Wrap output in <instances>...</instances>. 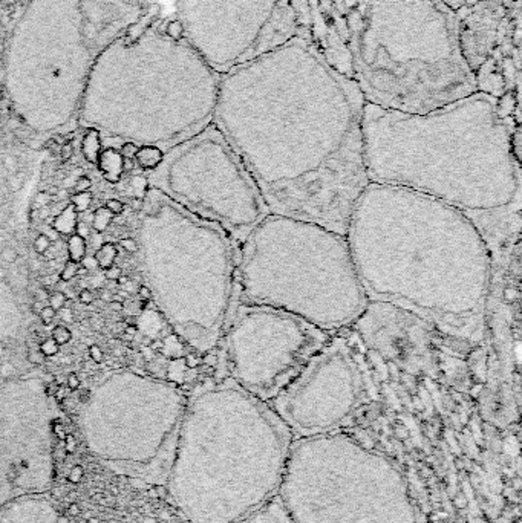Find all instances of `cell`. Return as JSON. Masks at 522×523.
Masks as SVG:
<instances>
[{
  "label": "cell",
  "instance_id": "6da1fadb",
  "mask_svg": "<svg viewBox=\"0 0 522 523\" xmlns=\"http://www.w3.org/2000/svg\"><path fill=\"white\" fill-rule=\"evenodd\" d=\"M365 106L354 78L296 35L221 75L213 122L270 213L345 234L369 184Z\"/></svg>",
  "mask_w": 522,
  "mask_h": 523
},
{
  "label": "cell",
  "instance_id": "7a4b0ae2",
  "mask_svg": "<svg viewBox=\"0 0 522 523\" xmlns=\"http://www.w3.org/2000/svg\"><path fill=\"white\" fill-rule=\"evenodd\" d=\"M345 237L368 300L418 315L460 352L483 343L493 257L464 214L426 194L369 182Z\"/></svg>",
  "mask_w": 522,
  "mask_h": 523
},
{
  "label": "cell",
  "instance_id": "3957f363",
  "mask_svg": "<svg viewBox=\"0 0 522 523\" xmlns=\"http://www.w3.org/2000/svg\"><path fill=\"white\" fill-rule=\"evenodd\" d=\"M369 182L408 188L464 214L492 257L520 225L522 184L508 118L475 92L427 113L365 106Z\"/></svg>",
  "mask_w": 522,
  "mask_h": 523
},
{
  "label": "cell",
  "instance_id": "277c9868",
  "mask_svg": "<svg viewBox=\"0 0 522 523\" xmlns=\"http://www.w3.org/2000/svg\"><path fill=\"white\" fill-rule=\"evenodd\" d=\"M294 436L273 407L228 378L185 407L167 488L188 523H239L277 496Z\"/></svg>",
  "mask_w": 522,
  "mask_h": 523
},
{
  "label": "cell",
  "instance_id": "5b68a950",
  "mask_svg": "<svg viewBox=\"0 0 522 523\" xmlns=\"http://www.w3.org/2000/svg\"><path fill=\"white\" fill-rule=\"evenodd\" d=\"M351 54L365 101L381 109L421 115L478 92L441 0H366Z\"/></svg>",
  "mask_w": 522,
  "mask_h": 523
},
{
  "label": "cell",
  "instance_id": "8992f818",
  "mask_svg": "<svg viewBox=\"0 0 522 523\" xmlns=\"http://www.w3.org/2000/svg\"><path fill=\"white\" fill-rule=\"evenodd\" d=\"M239 303L297 315L333 334L369 301L345 234L268 213L239 246Z\"/></svg>",
  "mask_w": 522,
  "mask_h": 523
},
{
  "label": "cell",
  "instance_id": "52a82bcc",
  "mask_svg": "<svg viewBox=\"0 0 522 523\" xmlns=\"http://www.w3.org/2000/svg\"><path fill=\"white\" fill-rule=\"evenodd\" d=\"M221 74L182 35L150 26L123 31L98 49L83 98L138 97L159 127L161 143L179 144L213 122Z\"/></svg>",
  "mask_w": 522,
  "mask_h": 523
},
{
  "label": "cell",
  "instance_id": "ba28073f",
  "mask_svg": "<svg viewBox=\"0 0 522 523\" xmlns=\"http://www.w3.org/2000/svg\"><path fill=\"white\" fill-rule=\"evenodd\" d=\"M277 497L293 523H420L403 473L343 433L293 442Z\"/></svg>",
  "mask_w": 522,
  "mask_h": 523
},
{
  "label": "cell",
  "instance_id": "9c48e42d",
  "mask_svg": "<svg viewBox=\"0 0 522 523\" xmlns=\"http://www.w3.org/2000/svg\"><path fill=\"white\" fill-rule=\"evenodd\" d=\"M325 331L287 311L239 303L216 352L218 378L270 403L328 340Z\"/></svg>",
  "mask_w": 522,
  "mask_h": 523
},
{
  "label": "cell",
  "instance_id": "30bf717a",
  "mask_svg": "<svg viewBox=\"0 0 522 523\" xmlns=\"http://www.w3.org/2000/svg\"><path fill=\"white\" fill-rule=\"evenodd\" d=\"M185 407L184 397L170 388L103 398L88 410L86 444L119 474L167 482Z\"/></svg>",
  "mask_w": 522,
  "mask_h": 523
},
{
  "label": "cell",
  "instance_id": "8fae6325",
  "mask_svg": "<svg viewBox=\"0 0 522 523\" xmlns=\"http://www.w3.org/2000/svg\"><path fill=\"white\" fill-rule=\"evenodd\" d=\"M85 0H29L17 19L4 64L10 95L22 86L83 95L98 49L86 26Z\"/></svg>",
  "mask_w": 522,
  "mask_h": 523
},
{
  "label": "cell",
  "instance_id": "7c38bea8",
  "mask_svg": "<svg viewBox=\"0 0 522 523\" xmlns=\"http://www.w3.org/2000/svg\"><path fill=\"white\" fill-rule=\"evenodd\" d=\"M371 357L351 326L333 332L268 404L294 438L334 433L371 400Z\"/></svg>",
  "mask_w": 522,
  "mask_h": 523
},
{
  "label": "cell",
  "instance_id": "4fadbf2b",
  "mask_svg": "<svg viewBox=\"0 0 522 523\" xmlns=\"http://www.w3.org/2000/svg\"><path fill=\"white\" fill-rule=\"evenodd\" d=\"M172 185L178 205L221 227L237 246L270 213L250 171L215 122L178 144Z\"/></svg>",
  "mask_w": 522,
  "mask_h": 523
},
{
  "label": "cell",
  "instance_id": "5bb4252c",
  "mask_svg": "<svg viewBox=\"0 0 522 523\" xmlns=\"http://www.w3.org/2000/svg\"><path fill=\"white\" fill-rule=\"evenodd\" d=\"M184 38L221 75L297 35L290 0H178Z\"/></svg>",
  "mask_w": 522,
  "mask_h": 523
},
{
  "label": "cell",
  "instance_id": "9a60e30c",
  "mask_svg": "<svg viewBox=\"0 0 522 523\" xmlns=\"http://www.w3.org/2000/svg\"><path fill=\"white\" fill-rule=\"evenodd\" d=\"M54 422L34 397L0 398V506L43 494L54 481Z\"/></svg>",
  "mask_w": 522,
  "mask_h": 523
},
{
  "label": "cell",
  "instance_id": "2e32d148",
  "mask_svg": "<svg viewBox=\"0 0 522 523\" xmlns=\"http://www.w3.org/2000/svg\"><path fill=\"white\" fill-rule=\"evenodd\" d=\"M351 328L368 352L378 360L411 375H436L438 332L418 315L369 300Z\"/></svg>",
  "mask_w": 522,
  "mask_h": 523
},
{
  "label": "cell",
  "instance_id": "e0dca14e",
  "mask_svg": "<svg viewBox=\"0 0 522 523\" xmlns=\"http://www.w3.org/2000/svg\"><path fill=\"white\" fill-rule=\"evenodd\" d=\"M309 41L333 68L352 78V46L366 0H308Z\"/></svg>",
  "mask_w": 522,
  "mask_h": 523
},
{
  "label": "cell",
  "instance_id": "ac0fdd59",
  "mask_svg": "<svg viewBox=\"0 0 522 523\" xmlns=\"http://www.w3.org/2000/svg\"><path fill=\"white\" fill-rule=\"evenodd\" d=\"M513 13L501 0H481L456 13L460 49L473 75L493 52L508 28Z\"/></svg>",
  "mask_w": 522,
  "mask_h": 523
},
{
  "label": "cell",
  "instance_id": "d6986e66",
  "mask_svg": "<svg viewBox=\"0 0 522 523\" xmlns=\"http://www.w3.org/2000/svg\"><path fill=\"white\" fill-rule=\"evenodd\" d=\"M0 523H64V520L51 500L34 494L0 506Z\"/></svg>",
  "mask_w": 522,
  "mask_h": 523
},
{
  "label": "cell",
  "instance_id": "ffe728a7",
  "mask_svg": "<svg viewBox=\"0 0 522 523\" xmlns=\"http://www.w3.org/2000/svg\"><path fill=\"white\" fill-rule=\"evenodd\" d=\"M239 523H293V520L276 496Z\"/></svg>",
  "mask_w": 522,
  "mask_h": 523
},
{
  "label": "cell",
  "instance_id": "44dd1931",
  "mask_svg": "<svg viewBox=\"0 0 522 523\" xmlns=\"http://www.w3.org/2000/svg\"><path fill=\"white\" fill-rule=\"evenodd\" d=\"M98 165L104 175V179L109 182H118L121 179V173H123V156L109 149L103 153H100L98 158Z\"/></svg>",
  "mask_w": 522,
  "mask_h": 523
},
{
  "label": "cell",
  "instance_id": "7402d4cb",
  "mask_svg": "<svg viewBox=\"0 0 522 523\" xmlns=\"http://www.w3.org/2000/svg\"><path fill=\"white\" fill-rule=\"evenodd\" d=\"M77 216H78V213L69 204L60 214H57L52 219V230H55L58 234H63V236L74 234L75 230H77V224H78Z\"/></svg>",
  "mask_w": 522,
  "mask_h": 523
},
{
  "label": "cell",
  "instance_id": "603a6c76",
  "mask_svg": "<svg viewBox=\"0 0 522 523\" xmlns=\"http://www.w3.org/2000/svg\"><path fill=\"white\" fill-rule=\"evenodd\" d=\"M82 152L88 162L97 164L100 153H101V141H100V132L97 128L91 127L86 130L82 141Z\"/></svg>",
  "mask_w": 522,
  "mask_h": 523
},
{
  "label": "cell",
  "instance_id": "cb8c5ba5",
  "mask_svg": "<svg viewBox=\"0 0 522 523\" xmlns=\"http://www.w3.org/2000/svg\"><path fill=\"white\" fill-rule=\"evenodd\" d=\"M163 159H164V153L156 146H144V147L138 149V152L134 158L135 164L143 170L156 168L163 162Z\"/></svg>",
  "mask_w": 522,
  "mask_h": 523
},
{
  "label": "cell",
  "instance_id": "d4e9b609",
  "mask_svg": "<svg viewBox=\"0 0 522 523\" xmlns=\"http://www.w3.org/2000/svg\"><path fill=\"white\" fill-rule=\"evenodd\" d=\"M116 255H118V249L113 243L110 242H106L103 243L97 251H95V260H97V265L100 270L106 271L109 270L110 267L115 265V260H116Z\"/></svg>",
  "mask_w": 522,
  "mask_h": 523
},
{
  "label": "cell",
  "instance_id": "484cf974",
  "mask_svg": "<svg viewBox=\"0 0 522 523\" xmlns=\"http://www.w3.org/2000/svg\"><path fill=\"white\" fill-rule=\"evenodd\" d=\"M86 251H88L86 249V239L82 237L77 233L71 234L69 239H68V255H69V260L80 264V262L86 255Z\"/></svg>",
  "mask_w": 522,
  "mask_h": 523
},
{
  "label": "cell",
  "instance_id": "4316f807",
  "mask_svg": "<svg viewBox=\"0 0 522 523\" xmlns=\"http://www.w3.org/2000/svg\"><path fill=\"white\" fill-rule=\"evenodd\" d=\"M112 217H113V214H112L109 210H106L104 207H100V208H97V210L92 213V222H91V225H92V228H94L97 233H103V231H106L107 227L110 225Z\"/></svg>",
  "mask_w": 522,
  "mask_h": 523
},
{
  "label": "cell",
  "instance_id": "83f0119b",
  "mask_svg": "<svg viewBox=\"0 0 522 523\" xmlns=\"http://www.w3.org/2000/svg\"><path fill=\"white\" fill-rule=\"evenodd\" d=\"M92 204V193L91 191H82V193H75L71 198V205L75 208V211L80 213H86L89 210Z\"/></svg>",
  "mask_w": 522,
  "mask_h": 523
},
{
  "label": "cell",
  "instance_id": "f1b7e54d",
  "mask_svg": "<svg viewBox=\"0 0 522 523\" xmlns=\"http://www.w3.org/2000/svg\"><path fill=\"white\" fill-rule=\"evenodd\" d=\"M51 337L54 338V341L58 344V346H63V344H68L72 338V334L71 331L66 328V326H63V324H57L55 328L52 329L51 332Z\"/></svg>",
  "mask_w": 522,
  "mask_h": 523
},
{
  "label": "cell",
  "instance_id": "f546056e",
  "mask_svg": "<svg viewBox=\"0 0 522 523\" xmlns=\"http://www.w3.org/2000/svg\"><path fill=\"white\" fill-rule=\"evenodd\" d=\"M80 273V264H77V262H66V265H64L58 274V279L61 282H71L77 274Z\"/></svg>",
  "mask_w": 522,
  "mask_h": 523
},
{
  "label": "cell",
  "instance_id": "4dcf8cb0",
  "mask_svg": "<svg viewBox=\"0 0 522 523\" xmlns=\"http://www.w3.org/2000/svg\"><path fill=\"white\" fill-rule=\"evenodd\" d=\"M38 351H40V354H42L43 357H54V355L58 354L60 346L54 341L52 337H48V338H45V340L40 343Z\"/></svg>",
  "mask_w": 522,
  "mask_h": 523
},
{
  "label": "cell",
  "instance_id": "1f68e13d",
  "mask_svg": "<svg viewBox=\"0 0 522 523\" xmlns=\"http://www.w3.org/2000/svg\"><path fill=\"white\" fill-rule=\"evenodd\" d=\"M23 184H25V175L22 171L13 173L7 178V188H10V191L13 193L20 191L23 188Z\"/></svg>",
  "mask_w": 522,
  "mask_h": 523
},
{
  "label": "cell",
  "instance_id": "d6a6232c",
  "mask_svg": "<svg viewBox=\"0 0 522 523\" xmlns=\"http://www.w3.org/2000/svg\"><path fill=\"white\" fill-rule=\"evenodd\" d=\"M48 301H49V306L55 311V312H58L60 309H63L64 306H66V301H68V298H66V295H64L63 292H60V291H55V292H52V294H49V297H48Z\"/></svg>",
  "mask_w": 522,
  "mask_h": 523
},
{
  "label": "cell",
  "instance_id": "836d02e7",
  "mask_svg": "<svg viewBox=\"0 0 522 523\" xmlns=\"http://www.w3.org/2000/svg\"><path fill=\"white\" fill-rule=\"evenodd\" d=\"M51 245H52V242H51V239H49L45 233L38 234V236L34 239V243H32L34 251H35L38 255H43V254L46 252V249H48Z\"/></svg>",
  "mask_w": 522,
  "mask_h": 523
},
{
  "label": "cell",
  "instance_id": "e575fe53",
  "mask_svg": "<svg viewBox=\"0 0 522 523\" xmlns=\"http://www.w3.org/2000/svg\"><path fill=\"white\" fill-rule=\"evenodd\" d=\"M441 2L446 7H449L453 13H458L460 10L467 8V7H470V5H473L476 2H481V0H441Z\"/></svg>",
  "mask_w": 522,
  "mask_h": 523
},
{
  "label": "cell",
  "instance_id": "d590c367",
  "mask_svg": "<svg viewBox=\"0 0 522 523\" xmlns=\"http://www.w3.org/2000/svg\"><path fill=\"white\" fill-rule=\"evenodd\" d=\"M17 258H19V252L13 246H5V248H2V251H0V260L7 265L14 264Z\"/></svg>",
  "mask_w": 522,
  "mask_h": 523
},
{
  "label": "cell",
  "instance_id": "8d00e7d4",
  "mask_svg": "<svg viewBox=\"0 0 522 523\" xmlns=\"http://www.w3.org/2000/svg\"><path fill=\"white\" fill-rule=\"evenodd\" d=\"M2 165H4L5 171L13 175V173H17L20 168V159L14 155H7L2 161Z\"/></svg>",
  "mask_w": 522,
  "mask_h": 523
},
{
  "label": "cell",
  "instance_id": "74e56055",
  "mask_svg": "<svg viewBox=\"0 0 522 523\" xmlns=\"http://www.w3.org/2000/svg\"><path fill=\"white\" fill-rule=\"evenodd\" d=\"M51 202H52V198H51V194L48 191H38L35 194V198H34V205H35L37 210L48 207Z\"/></svg>",
  "mask_w": 522,
  "mask_h": 523
},
{
  "label": "cell",
  "instance_id": "f35d334b",
  "mask_svg": "<svg viewBox=\"0 0 522 523\" xmlns=\"http://www.w3.org/2000/svg\"><path fill=\"white\" fill-rule=\"evenodd\" d=\"M106 210H109L113 216H118L124 211V204L119 201V199H107L106 201V205H104Z\"/></svg>",
  "mask_w": 522,
  "mask_h": 523
},
{
  "label": "cell",
  "instance_id": "ab89813d",
  "mask_svg": "<svg viewBox=\"0 0 522 523\" xmlns=\"http://www.w3.org/2000/svg\"><path fill=\"white\" fill-rule=\"evenodd\" d=\"M137 152H138L137 144H134V143H124V144L121 146L119 155H121L123 158H127V159H134L135 155H137Z\"/></svg>",
  "mask_w": 522,
  "mask_h": 523
},
{
  "label": "cell",
  "instance_id": "60d3db41",
  "mask_svg": "<svg viewBox=\"0 0 522 523\" xmlns=\"http://www.w3.org/2000/svg\"><path fill=\"white\" fill-rule=\"evenodd\" d=\"M119 246H121L124 251L130 252V254H135V252L138 251V243H137V240H135V239H132V237H124V239H119Z\"/></svg>",
  "mask_w": 522,
  "mask_h": 523
},
{
  "label": "cell",
  "instance_id": "b9f144b4",
  "mask_svg": "<svg viewBox=\"0 0 522 523\" xmlns=\"http://www.w3.org/2000/svg\"><path fill=\"white\" fill-rule=\"evenodd\" d=\"M55 315H57V312L49 306V304H46V306H43V309L40 311V314H38V317H40V320L43 321V324H51L52 323V320L55 318Z\"/></svg>",
  "mask_w": 522,
  "mask_h": 523
},
{
  "label": "cell",
  "instance_id": "7bdbcfd3",
  "mask_svg": "<svg viewBox=\"0 0 522 523\" xmlns=\"http://www.w3.org/2000/svg\"><path fill=\"white\" fill-rule=\"evenodd\" d=\"M91 187H92V181H91V178H88V176H80V178L77 179L75 185H74V188H75L77 193L89 191Z\"/></svg>",
  "mask_w": 522,
  "mask_h": 523
},
{
  "label": "cell",
  "instance_id": "ee69618b",
  "mask_svg": "<svg viewBox=\"0 0 522 523\" xmlns=\"http://www.w3.org/2000/svg\"><path fill=\"white\" fill-rule=\"evenodd\" d=\"M74 155V147L71 143H66V144H63L61 149H60V161L61 162H68Z\"/></svg>",
  "mask_w": 522,
  "mask_h": 523
},
{
  "label": "cell",
  "instance_id": "f6af8a7d",
  "mask_svg": "<svg viewBox=\"0 0 522 523\" xmlns=\"http://www.w3.org/2000/svg\"><path fill=\"white\" fill-rule=\"evenodd\" d=\"M89 357L94 363H103L104 361V352L101 351V347L98 344H92L89 347Z\"/></svg>",
  "mask_w": 522,
  "mask_h": 523
},
{
  "label": "cell",
  "instance_id": "bcb514c9",
  "mask_svg": "<svg viewBox=\"0 0 522 523\" xmlns=\"http://www.w3.org/2000/svg\"><path fill=\"white\" fill-rule=\"evenodd\" d=\"M78 300H80V303H82V304H92V303L95 301V294H94L91 289L85 288V289H82V291H80V294H78Z\"/></svg>",
  "mask_w": 522,
  "mask_h": 523
},
{
  "label": "cell",
  "instance_id": "7dc6e473",
  "mask_svg": "<svg viewBox=\"0 0 522 523\" xmlns=\"http://www.w3.org/2000/svg\"><path fill=\"white\" fill-rule=\"evenodd\" d=\"M123 276V270L119 268V267H116V265H113V267H110L109 270H106L104 271V279L106 280H115V282H118V279Z\"/></svg>",
  "mask_w": 522,
  "mask_h": 523
},
{
  "label": "cell",
  "instance_id": "c3c4849f",
  "mask_svg": "<svg viewBox=\"0 0 522 523\" xmlns=\"http://www.w3.org/2000/svg\"><path fill=\"white\" fill-rule=\"evenodd\" d=\"M138 297H140V300H141V301H150L153 295H152V291H150V288H149V286L141 285V286L138 288Z\"/></svg>",
  "mask_w": 522,
  "mask_h": 523
},
{
  "label": "cell",
  "instance_id": "681fc988",
  "mask_svg": "<svg viewBox=\"0 0 522 523\" xmlns=\"http://www.w3.org/2000/svg\"><path fill=\"white\" fill-rule=\"evenodd\" d=\"M14 372H16V369L11 363H4L2 366H0V376L2 378H10L14 375Z\"/></svg>",
  "mask_w": 522,
  "mask_h": 523
},
{
  "label": "cell",
  "instance_id": "f907efd6",
  "mask_svg": "<svg viewBox=\"0 0 522 523\" xmlns=\"http://www.w3.org/2000/svg\"><path fill=\"white\" fill-rule=\"evenodd\" d=\"M80 265H83L86 270H97L98 268V265H97V260H95V257L94 255H85V258L80 262Z\"/></svg>",
  "mask_w": 522,
  "mask_h": 523
},
{
  "label": "cell",
  "instance_id": "816d5d0a",
  "mask_svg": "<svg viewBox=\"0 0 522 523\" xmlns=\"http://www.w3.org/2000/svg\"><path fill=\"white\" fill-rule=\"evenodd\" d=\"M58 312H60V318H61L63 323H72V321H74V312H72L71 309L63 308V309H60Z\"/></svg>",
  "mask_w": 522,
  "mask_h": 523
},
{
  "label": "cell",
  "instance_id": "f5cc1de1",
  "mask_svg": "<svg viewBox=\"0 0 522 523\" xmlns=\"http://www.w3.org/2000/svg\"><path fill=\"white\" fill-rule=\"evenodd\" d=\"M43 360H45V357L42 355V354H38V352H34V351H31L29 354H28V361L31 363V364H42L43 363Z\"/></svg>",
  "mask_w": 522,
  "mask_h": 523
},
{
  "label": "cell",
  "instance_id": "db71d44e",
  "mask_svg": "<svg viewBox=\"0 0 522 523\" xmlns=\"http://www.w3.org/2000/svg\"><path fill=\"white\" fill-rule=\"evenodd\" d=\"M501 2L504 4V7H505L508 11L520 10V7H519V2H520V0H501Z\"/></svg>",
  "mask_w": 522,
  "mask_h": 523
},
{
  "label": "cell",
  "instance_id": "11a10c76",
  "mask_svg": "<svg viewBox=\"0 0 522 523\" xmlns=\"http://www.w3.org/2000/svg\"><path fill=\"white\" fill-rule=\"evenodd\" d=\"M68 385H69V388L75 390V388L80 385V378H78L75 373H71V375L68 376Z\"/></svg>",
  "mask_w": 522,
  "mask_h": 523
},
{
  "label": "cell",
  "instance_id": "9f6ffc18",
  "mask_svg": "<svg viewBox=\"0 0 522 523\" xmlns=\"http://www.w3.org/2000/svg\"><path fill=\"white\" fill-rule=\"evenodd\" d=\"M134 167H135V161L134 159L123 158V171H132Z\"/></svg>",
  "mask_w": 522,
  "mask_h": 523
},
{
  "label": "cell",
  "instance_id": "6f0895ef",
  "mask_svg": "<svg viewBox=\"0 0 522 523\" xmlns=\"http://www.w3.org/2000/svg\"><path fill=\"white\" fill-rule=\"evenodd\" d=\"M57 388H58L57 382H49V384L46 385V390H45L46 397H54V395H55V391H57Z\"/></svg>",
  "mask_w": 522,
  "mask_h": 523
},
{
  "label": "cell",
  "instance_id": "680465c9",
  "mask_svg": "<svg viewBox=\"0 0 522 523\" xmlns=\"http://www.w3.org/2000/svg\"><path fill=\"white\" fill-rule=\"evenodd\" d=\"M48 260H55L57 258V249H55V246L54 245H51L48 249H46V252L43 254Z\"/></svg>",
  "mask_w": 522,
  "mask_h": 523
},
{
  "label": "cell",
  "instance_id": "91938a15",
  "mask_svg": "<svg viewBox=\"0 0 522 523\" xmlns=\"http://www.w3.org/2000/svg\"><path fill=\"white\" fill-rule=\"evenodd\" d=\"M42 268H43V264H42L40 260H31V262H29V270H31L32 273H37V271H40Z\"/></svg>",
  "mask_w": 522,
  "mask_h": 523
},
{
  "label": "cell",
  "instance_id": "94428289",
  "mask_svg": "<svg viewBox=\"0 0 522 523\" xmlns=\"http://www.w3.org/2000/svg\"><path fill=\"white\" fill-rule=\"evenodd\" d=\"M112 311H115V312H121L123 309H124V303L123 301H116V300H112L110 301V306H109Z\"/></svg>",
  "mask_w": 522,
  "mask_h": 523
},
{
  "label": "cell",
  "instance_id": "6125c7cd",
  "mask_svg": "<svg viewBox=\"0 0 522 523\" xmlns=\"http://www.w3.org/2000/svg\"><path fill=\"white\" fill-rule=\"evenodd\" d=\"M42 309H43V304H42V301L35 298V300L32 301V304H31V311H32L34 314H37V315H38Z\"/></svg>",
  "mask_w": 522,
  "mask_h": 523
},
{
  "label": "cell",
  "instance_id": "be15d7a7",
  "mask_svg": "<svg viewBox=\"0 0 522 523\" xmlns=\"http://www.w3.org/2000/svg\"><path fill=\"white\" fill-rule=\"evenodd\" d=\"M124 323H126L127 326H137V318H135V317H127V318L124 320Z\"/></svg>",
  "mask_w": 522,
  "mask_h": 523
},
{
  "label": "cell",
  "instance_id": "e7e4bbea",
  "mask_svg": "<svg viewBox=\"0 0 522 523\" xmlns=\"http://www.w3.org/2000/svg\"><path fill=\"white\" fill-rule=\"evenodd\" d=\"M7 277V271L5 270H0V279H5Z\"/></svg>",
  "mask_w": 522,
  "mask_h": 523
}]
</instances>
